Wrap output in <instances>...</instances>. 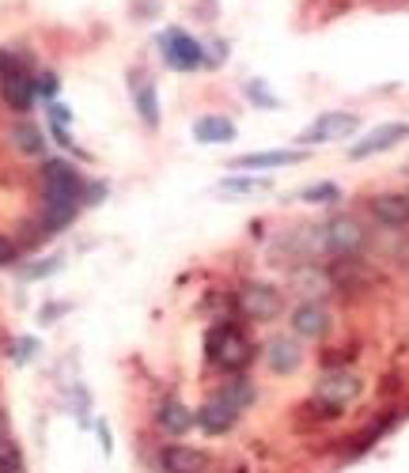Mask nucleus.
Returning a JSON list of instances; mask_svg holds the SVG:
<instances>
[{
  "label": "nucleus",
  "instance_id": "1",
  "mask_svg": "<svg viewBox=\"0 0 409 473\" xmlns=\"http://www.w3.org/2000/svg\"><path fill=\"white\" fill-rule=\"evenodd\" d=\"M204 356H209V364L220 367V371H239V367L250 364L254 353H250V341H246L243 330L216 326V330H209V337H204Z\"/></svg>",
  "mask_w": 409,
  "mask_h": 473
},
{
  "label": "nucleus",
  "instance_id": "21",
  "mask_svg": "<svg viewBox=\"0 0 409 473\" xmlns=\"http://www.w3.org/2000/svg\"><path fill=\"white\" fill-rule=\"evenodd\" d=\"M299 201H307V205H330V201H341V190L334 182H315V186L299 190Z\"/></svg>",
  "mask_w": 409,
  "mask_h": 473
},
{
  "label": "nucleus",
  "instance_id": "2",
  "mask_svg": "<svg viewBox=\"0 0 409 473\" xmlns=\"http://www.w3.org/2000/svg\"><path fill=\"white\" fill-rule=\"evenodd\" d=\"M80 174L72 170L65 159H49L42 167V201H58V205H80Z\"/></svg>",
  "mask_w": 409,
  "mask_h": 473
},
{
  "label": "nucleus",
  "instance_id": "29",
  "mask_svg": "<svg viewBox=\"0 0 409 473\" xmlns=\"http://www.w3.org/2000/svg\"><path fill=\"white\" fill-rule=\"evenodd\" d=\"M405 170H409V163H405Z\"/></svg>",
  "mask_w": 409,
  "mask_h": 473
},
{
  "label": "nucleus",
  "instance_id": "26",
  "mask_svg": "<svg viewBox=\"0 0 409 473\" xmlns=\"http://www.w3.org/2000/svg\"><path fill=\"white\" fill-rule=\"evenodd\" d=\"M246 91H250V98H254V103H262V107H277V98H273V95H269L262 84H250Z\"/></svg>",
  "mask_w": 409,
  "mask_h": 473
},
{
  "label": "nucleus",
  "instance_id": "6",
  "mask_svg": "<svg viewBox=\"0 0 409 473\" xmlns=\"http://www.w3.org/2000/svg\"><path fill=\"white\" fill-rule=\"evenodd\" d=\"M239 311L250 318V322H269L280 314V292L273 284H262V281H250L239 288Z\"/></svg>",
  "mask_w": 409,
  "mask_h": 473
},
{
  "label": "nucleus",
  "instance_id": "11",
  "mask_svg": "<svg viewBox=\"0 0 409 473\" xmlns=\"http://www.w3.org/2000/svg\"><path fill=\"white\" fill-rule=\"evenodd\" d=\"M197 428H204L209 436H224V432H232L236 428V420H239V409L236 406H227L224 397L216 394L213 402H204L201 409H197Z\"/></svg>",
  "mask_w": 409,
  "mask_h": 473
},
{
  "label": "nucleus",
  "instance_id": "27",
  "mask_svg": "<svg viewBox=\"0 0 409 473\" xmlns=\"http://www.w3.org/2000/svg\"><path fill=\"white\" fill-rule=\"evenodd\" d=\"M68 107L65 103H49V121H54V126H68Z\"/></svg>",
  "mask_w": 409,
  "mask_h": 473
},
{
  "label": "nucleus",
  "instance_id": "19",
  "mask_svg": "<svg viewBox=\"0 0 409 473\" xmlns=\"http://www.w3.org/2000/svg\"><path fill=\"white\" fill-rule=\"evenodd\" d=\"M12 144L19 148L23 156H42V152H46V140H42V133H38L35 126H27V121L12 129Z\"/></svg>",
  "mask_w": 409,
  "mask_h": 473
},
{
  "label": "nucleus",
  "instance_id": "8",
  "mask_svg": "<svg viewBox=\"0 0 409 473\" xmlns=\"http://www.w3.org/2000/svg\"><path fill=\"white\" fill-rule=\"evenodd\" d=\"M405 137H409V126H405V121H391V126H379V129H372L364 140H356V144L349 148V159L379 156V152H387V148H394V144L405 140Z\"/></svg>",
  "mask_w": 409,
  "mask_h": 473
},
{
  "label": "nucleus",
  "instance_id": "4",
  "mask_svg": "<svg viewBox=\"0 0 409 473\" xmlns=\"http://www.w3.org/2000/svg\"><path fill=\"white\" fill-rule=\"evenodd\" d=\"M319 231H322V251L334 258H352L364 246V228L356 216H334V220H326Z\"/></svg>",
  "mask_w": 409,
  "mask_h": 473
},
{
  "label": "nucleus",
  "instance_id": "3",
  "mask_svg": "<svg viewBox=\"0 0 409 473\" xmlns=\"http://www.w3.org/2000/svg\"><path fill=\"white\" fill-rule=\"evenodd\" d=\"M361 390H364V383H361V375H352V371H345V367L326 371L322 383H319V390H315V406H326L330 413L338 416L349 402H356V397H361Z\"/></svg>",
  "mask_w": 409,
  "mask_h": 473
},
{
  "label": "nucleus",
  "instance_id": "18",
  "mask_svg": "<svg viewBox=\"0 0 409 473\" xmlns=\"http://www.w3.org/2000/svg\"><path fill=\"white\" fill-rule=\"evenodd\" d=\"M160 425H163L171 436H183L190 425H197V420H194V413H190L183 402H178V397H171V402L160 406Z\"/></svg>",
  "mask_w": 409,
  "mask_h": 473
},
{
  "label": "nucleus",
  "instance_id": "25",
  "mask_svg": "<svg viewBox=\"0 0 409 473\" xmlns=\"http://www.w3.org/2000/svg\"><path fill=\"white\" fill-rule=\"evenodd\" d=\"M35 87H38V91H42L46 98H54L61 84H58V77H54V72H46V77H38V84H35Z\"/></svg>",
  "mask_w": 409,
  "mask_h": 473
},
{
  "label": "nucleus",
  "instance_id": "13",
  "mask_svg": "<svg viewBox=\"0 0 409 473\" xmlns=\"http://www.w3.org/2000/svg\"><path fill=\"white\" fill-rule=\"evenodd\" d=\"M35 80L27 77V72H8V77H0V95H5V103L12 107V110H31V103H35Z\"/></svg>",
  "mask_w": 409,
  "mask_h": 473
},
{
  "label": "nucleus",
  "instance_id": "15",
  "mask_svg": "<svg viewBox=\"0 0 409 473\" xmlns=\"http://www.w3.org/2000/svg\"><path fill=\"white\" fill-rule=\"evenodd\" d=\"M303 152H292V148H277V152H250V156H239L232 163V170H269V167H292L299 163Z\"/></svg>",
  "mask_w": 409,
  "mask_h": 473
},
{
  "label": "nucleus",
  "instance_id": "7",
  "mask_svg": "<svg viewBox=\"0 0 409 473\" xmlns=\"http://www.w3.org/2000/svg\"><path fill=\"white\" fill-rule=\"evenodd\" d=\"M163 61H167L171 68L190 72V68H197V65L204 61V49H201V42L190 38L186 31L171 27V31H163Z\"/></svg>",
  "mask_w": 409,
  "mask_h": 473
},
{
  "label": "nucleus",
  "instance_id": "10",
  "mask_svg": "<svg viewBox=\"0 0 409 473\" xmlns=\"http://www.w3.org/2000/svg\"><path fill=\"white\" fill-rule=\"evenodd\" d=\"M368 209L383 228H409V193H375Z\"/></svg>",
  "mask_w": 409,
  "mask_h": 473
},
{
  "label": "nucleus",
  "instance_id": "20",
  "mask_svg": "<svg viewBox=\"0 0 409 473\" xmlns=\"http://www.w3.org/2000/svg\"><path fill=\"white\" fill-rule=\"evenodd\" d=\"M220 397H224L227 406H236V409L243 413V409L254 402V386H250L246 379H232V383H227V386L220 390Z\"/></svg>",
  "mask_w": 409,
  "mask_h": 473
},
{
  "label": "nucleus",
  "instance_id": "12",
  "mask_svg": "<svg viewBox=\"0 0 409 473\" xmlns=\"http://www.w3.org/2000/svg\"><path fill=\"white\" fill-rule=\"evenodd\" d=\"M326 330H330V311H326L322 303L307 300V303H299V307L292 311V334H296V337L315 341V337H322Z\"/></svg>",
  "mask_w": 409,
  "mask_h": 473
},
{
  "label": "nucleus",
  "instance_id": "28",
  "mask_svg": "<svg viewBox=\"0 0 409 473\" xmlns=\"http://www.w3.org/2000/svg\"><path fill=\"white\" fill-rule=\"evenodd\" d=\"M16 348H19V353H12V356H16V360H31V353H35V341H31V337H27V341H19V344H16Z\"/></svg>",
  "mask_w": 409,
  "mask_h": 473
},
{
  "label": "nucleus",
  "instance_id": "9",
  "mask_svg": "<svg viewBox=\"0 0 409 473\" xmlns=\"http://www.w3.org/2000/svg\"><path fill=\"white\" fill-rule=\"evenodd\" d=\"M160 469L163 473H209V455L194 451L186 443H167L160 451Z\"/></svg>",
  "mask_w": 409,
  "mask_h": 473
},
{
  "label": "nucleus",
  "instance_id": "5",
  "mask_svg": "<svg viewBox=\"0 0 409 473\" xmlns=\"http://www.w3.org/2000/svg\"><path fill=\"white\" fill-rule=\"evenodd\" d=\"M356 126H361V118H356V114H349V110H326V114H319L296 140H299L303 148H307V144H326V140H345L349 133H356Z\"/></svg>",
  "mask_w": 409,
  "mask_h": 473
},
{
  "label": "nucleus",
  "instance_id": "14",
  "mask_svg": "<svg viewBox=\"0 0 409 473\" xmlns=\"http://www.w3.org/2000/svg\"><path fill=\"white\" fill-rule=\"evenodd\" d=\"M266 364H269V371H277V375H292V371L299 367V344L292 337H273L266 344Z\"/></svg>",
  "mask_w": 409,
  "mask_h": 473
},
{
  "label": "nucleus",
  "instance_id": "24",
  "mask_svg": "<svg viewBox=\"0 0 409 473\" xmlns=\"http://www.w3.org/2000/svg\"><path fill=\"white\" fill-rule=\"evenodd\" d=\"M16 258H19L16 242H12L8 235H0V269H5V265H16Z\"/></svg>",
  "mask_w": 409,
  "mask_h": 473
},
{
  "label": "nucleus",
  "instance_id": "22",
  "mask_svg": "<svg viewBox=\"0 0 409 473\" xmlns=\"http://www.w3.org/2000/svg\"><path fill=\"white\" fill-rule=\"evenodd\" d=\"M266 179H224V190H236V193H254V190H266Z\"/></svg>",
  "mask_w": 409,
  "mask_h": 473
},
{
  "label": "nucleus",
  "instance_id": "16",
  "mask_svg": "<svg viewBox=\"0 0 409 473\" xmlns=\"http://www.w3.org/2000/svg\"><path fill=\"white\" fill-rule=\"evenodd\" d=\"M194 140H201V144H227V140H236V126L227 118H216V114L197 118L194 121Z\"/></svg>",
  "mask_w": 409,
  "mask_h": 473
},
{
  "label": "nucleus",
  "instance_id": "23",
  "mask_svg": "<svg viewBox=\"0 0 409 473\" xmlns=\"http://www.w3.org/2000/svg\"><path fill=\"white\" fill-rule=\"evenodd\" d=\"M58 269H61V258H46L42 265L23 269V277H27V281H38V277H46V272H58Z\"/></svg>",
  "mask_w": 409,
  "mask_h": 473
},
{
  "label": "nucleus",
  "instance_id": "17",
  "mask_svg": "<svg viewBox=\"0 0 409 473\" xmlns=\"http://www.w3.org/2000/svg\"><path fill=\"white\" fill-rule=\"evenodd\" d=\"M133 95H137V114H141V121L156 129V126H160V91H156V84L144 77V84H137Z\"/></svg>",
  "mask_w": 409,
  "mask_h": 473
}]
</instances>
